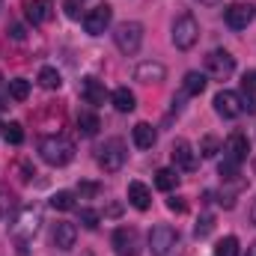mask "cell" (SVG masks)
<instances>
[{
	"mask_svg": "<svg viewBox=\"0 0 256 256\" xmlns=\"http://www.w3.org/2000/svg\"><path fill=\"white\" fill-rule=\"evenodd\" d=\"M78 218H80V224H84L86 230H96V226H98V220H102V214H98L96 208H80V214H78Z\"/></svg>",
	"mask_w": 256,
	"mask_h": 256,
	"instance_id": "f546056e",
	"label": "cell"
},
{
	"mask_svg": "<svg viewBox=\"0 0 256 256\" xmlns=\"http://www.w3.org/2000/svg\"><path fill=\"white\" fill-rule=\"evenodd\" d=\"M66 15H68V18H78V15H80V12H78V0H66Z\"/></svg>",
	"mask_w": 256,
	"mask_h": 256,
	"instance_id": "74e56055",
	"label": "cell"
},
{
	"mask_svg": "<svg viewBox=\"0 0 256 256\" xmlns=\"http://www.w3.org/2000/svg\"><path fill=\"white\" fill-rule=\"evenodd\" d=\"M3 134H6V140H9L12 146H21V143H24V128H21V122H9Z\"/></svg>",
	"mask_w": 256,
	"mask_h": 256,
	"instance_id": "f1b7e54d",
	"label": "cell"
},
{
	"mask_svg": "<svg viewBox=\"0 0 256 256\" xmlns=\"http://www.w3.org/2000/svg\"><path fill=\"white\" fill-rule=\"evenodd\" d=\"M39 155L51 167H66L74 158V146H72V140H66L63 134H51V137L39 140Z\"/></svg>",
	"mask_w": 256,
	"mask_h": 256,
	"instance_id": "6da1fadb",
	"label": "cell"
},
{
	"mask_svg": "<svg viewBox=\"0 0 256 256\" xmlns=\"http://www.w3.org/2000/svg\"><path fill=\"white\" fill-rule=\"evenodd\" d=\"M206 90V74L202 72H188L185 80H182V92L185 96H200Z\"/></svg>",
	"mask_w": 256,
	"mask_h": 256,
	"instance_id": "7402d4cb",
	"label": "cell"
},
{
	"mask_svg": "<svg viewBox=\"0 0 256 256\" xmlns=\"http://www.w3.org/2000/svg\"><path fill=\"white\" fill-rule=\"evenodd\" d=\"M254 173H256V158H254Z\"/></svg>",
	"mask_w": 256,
	"mask_h": 256,
	"instance_id": "b9f144b4",
	"label": "cell"
},
{
	"mask_svg": "<svg viewBox=\"0 0 256 256\" xmlns=\"http://www.w3.org/2000/svg\"><path fill=\"white\" fill-rule=\"evenodd\" d=\"M74 242H78V226L68 224V220H60V224L54 226V248H57V250H72Z\"/></svg>",
	"mask_w": 256,
	"mask_h": 256,
	"instance_id": "e0dca14e",
	"label": "cell"
},
{
	"mask_svg": "<svg viewBox=\"0 0 256 256\" xmlns=\"http://www.w3.org/2000/svg\"><path fill=\"white\" fill-rule=\"evenodd\" d=\"M214 110H218V116H224V120H236V116L244 114V110H242V98H238V92H232V90H220V92L214 96Z\"/></svg>",
	"mask_w": 256,
	"mask_h": 256,
	"instance_id": "8fae6325",
	"label": "cell"
},
{
	"mask_svg": "<svg viewBox=\"0 0 256 256\" xmlns=\"http://www.w3.org/2000/svg\"><path fill=\"white\" fill-rule=\"evenodd\" d=\"M18 170H21V176H18L21 182H30V176H36V170H33L27 161H21V164H18Z\"/></svg>",
	"mask_w": 256,
	"mask_h": 256,
	"instance_id": "e575fe53",
	"label": "cell"
},
{
	"mask_svg": "<svg viewBox=\"0 0 256 256\" xmlns=\"http://www.w3.org/2000/svg\"><path fill=\"white\" fill-rule=\"evenodd\" d=\"M9 96H12L15 102H24V98L30 96V80H24V78L9 80Z\"/></svg>",
	"mask_w": 256,
	"mask_h": 256,
	"instance_id": "484cf974",
	"label": "cell"
},
{
	"mask_svg": "<svg viewBox=\"0 0 256 256\" xmlns=\"http://www.w3.org/2000/svg\"><path fill=\"white\" fill-rule=\"evenodd\" d=\"M98 128H102V122H98L96 114H90V110H80V114H78V131H80L84 137H96Z\"/></svg>",
	"mask_w": 256,
	"mask_h": 256,
	"instance_id": "44dd1931",
	"label": "cell"
},
{
	"mask_svg": "<svg viewBox=\"0 0 256 256\" xmlns=\"http://www.w3.org/2000/svg\"><path fill=\"white\" fill-rule=\"evenodd\" d=\"M126 140L122 137H110V140H104L102 146H98V167L104 170V173H116V170H122V164H126Z\"/></svg>",
	"mask_w": 256,
	"mask_h": 256,
	"instance_id": "3957f363",
	"label": "cell"
},
{
	"mask_svg": "<svg viewBox=\"0 0 256 256\" xmlns=\"http://www.w3.org/2000/svg\"><path fill=\"white\" fill-rule=\"evenodd\" d=\"M248 152H250L248 137H244L242 131H236V134H230V140H226V146H224V161H232V164L242 167V161H248Z\"/></svg>",
	"mask_w": 256,
	"mask_h": 256,
	"instance_id": "7c38bea8",
	"label": "cell"
},
{
	"mask_svg": "<svg viewBox=\"0 0 256 256\" xmlns=\"http://www.w3.org/2000/svg\"><path fill=\"white\" fill-rule=\"evenodd\" d=\"M128 202L137 208V212H146L152 206V191L143 185V182H128Z\"/></svg>",
	"mask_w": 256,
	"mask_h": 256,
	"instance_id": "ac0fdd59",
	"label": "cell"
},
{
	"mask_svg": "<svg viewBox=\"0 0 256 256\" xmlns=\"http://www.w3.org/2000/svg\"><path fill=\"white\" fill-rule=\"evenodd\" d=\"M39 226H42V214H39V208H24V212H18V218H15V224L9 226V232L18 238L21 256L27 254V242L39 232Z\"/></svg>",
	"mask_w": 256,
	"mask_h": 256,
	"instance_id": "7a4b0ae2",
	"label": "cell"
},
{
	"mask_svg": "<svg viewBox=\"0 0 256 256\" xmlns=\"http://www.w3.org/2000/svg\"><path fill=\"white\" fill-rule=\"evenodd\" d=\"M110 102H114V108H116L120 114H131V110L137 108V98H134V92H131L128 86H120V90H114Z\"/></svg>",
	"mask_w": 256,
	"mask_h": 256,
	"instance_id": "ffe728a7",
	"label": "cell"
},
{
	"mask_svg": "<svg viewBox=\"0 0 256 256\" xmlns=\"http://www.w3.org/2000/svg\"><path fill=\"white\" fill-rule=\"evenodd\" d=\"M0 9H3V0H0Z\"/></svg>",
	"mask_w": 256,
	"mask_h": 256,
	"instance_id": "7bdbcfd3",
	"label": "cell"
},
{
	"mask_svg": "<svg viewBox=\"0 0 256 256\" xmlns=\"http://www.w3.org/2000/svg\"><path fill=\"white\" fill-rule=\"evenodd\" d=\"M248 256H256V242L250 244V248H248Z\"/></svg>",
	"mask_w": 256,
	"mask_h": 256,
	"instance_id": "ab89813d",
	"label": "cell"
},
{
	"mask_svg": "<svg viewBox=\"0 0 256 256\" xmlns=\"http://www.w3.org/2000/svg\"><path fill=\"white\" fill-rule=\"evenodd\" d=\"M39 84H42L45 90H60V86H63V78H60V72H57L54 66H42V68H39Z\"/></svg>",
	"mask_w": 256,
	"mask_h": 256,
	"instance_id": "603a6c76",
	"label": "cell"
},
{
	"mask_svg": "<svg viewBox=\"0 0 256 256\" xmlns=\"http://www.w3.org/2000/svg\"><path fill=\"white\" fill-rule=\"evenodd\" d=\"M170 155H173V164H176L179 170H188V173H191L194 167H196V158H194V146L188 143V140H185V137H179V140L173 143Z\"/></svg>",
	"mask_w": 256,
	"mask_h": 256,
	"instance_id": "5bb4252c",
	"label": "cell"
},
{
	"mask_svg": "<svg viewBox=\"0 0 256 256\" xmlns=\"http://www.w3.org/2000/svg\"><path fill=\"white\" fill-rule=\"evenodd\" d=\"M114 250L116 256H137L140 254V236L134 226H120L114 232Z\"/></svg>",
	"mask_w": 256,
	"mask_h": 256,
	"instance_id": "30bf717a",
	"label": "cell"
},
{
	"mask_svg": "<svg viewBox=\"0 0 256 256\" xmlns=\"http://www.w3.org/2000/svg\"><path fill=\"white\" fill-rule=\"evenodd\" d=\"M214 256H238V238L236 236H226L214 244Z\"/></svg>",
	"mask_w": 256,
	"mask_h": 256,
	"instance_id": "d4e9b609",
	"label": "cell"
},
{
	"mask_svg": "<svg viewBox=\"0 0 256 256\" xmlns=\"http://www.w3.org/2000/svg\"><path fill=\"white\" fill-rule=\"evenodd\" d=\"M173 45L179 48V51H191L194 45H196V39H200V24H196V18H194L191 12H182L176 21H173Z\"/></svg>",
	"mask_w": 256,
	"mask_h": 256,
	"instance_id": "277c9868",
	"label": "cell"
},
{
	"mask_svg": "<svg viewBox=\"0 0 256 256\" xmlns=\"http://www.w3.org/2000/svg\"><path fill=\"white\" fill-rule=\"evenodd\" d=\"M9 206H12V200H9V194L0 188V218H6L9 214Z\"/></svg>",
	"mask_w": 256,
	"mask_h": 256,
	"instance_id": "d590c367",
	"label": "cell"
},
{
	"mask_svg": "<svg viewBox=\"0 0 256 256\" xmlns=\"http://www.w3.org/2000/svg\"><path fill=\"white\" fill-rule=\"evenodd\" d=\"M250 220H254V226H256V200H254V206H250Z\"/></svg>",
	"mask_w": 256,
	"mask_h": 256,
	"instance_id": "f35d334b",
	"label": "cell"
},
{
	"mask_svg": "<svg viewBox=\"0 0 256 256\" xmlns=\"http://www.w3.org/2000/svg\"><path fill=\"white\" fill-rule=\"evenodd\" d=\"M212 230H214V218H212V214H202V218H200V224H196V230H194V232H196V238H206V236H208V232H212Z\"/></svg>",
	"mask_w": 256,
	"mask_h": 256,
	"instance_id": "4dcf8cb0",
	"label": "cell"
},
{
	"mask_svg": "<svg viewBox=\"0 0 256 256\" xmlns=\"http://www.w3.org/2000/svg\"><path fill=\"white\" fill-rule=\"evenodd\" d=\"M98 191H102V185H96V182H80L78 185V194L80 196H96Z\"/></svg>",
	"mask_w": 256,
	"mask_h": 256,
	"instance_id": "d6a6232c",
	"label": "cell"
},
{
	"mask_svg": "<svg viewBox=\"0 0 256 256\" xmlns=\"http://www.w3.org/2000/svg\"><path fill=\"white\" fill-rule=\"evenodd\" d=\"M179 185V176H176V170H170V167H161L158 173H155V188L158 191H173Z\"/></svg>",
	"mask_w": 256,
	"mask_h": 256,
	"instance_id": "cb8c5ba5",
	"label": "cell"
},
{
	"mask_svg": "<svg viewBox=\"0 0 256 256\" xmlns=\"http://www.w3.org/2000/svg\"><path fill=\"white\" fill-rule=\"evenodd\" d=\"M0 128H3V126H0Z\"/></svg>",
	"mask_w": 256,
	"mask_h": 256,
	"instance_id": "ee69618b",
	"label": "cell"
},
{
	"mask_svg": "<svg viewBox=\"0 0 256 256\" xmlns=\"http://www.w3.org/2000/svg\"><path fill=\"white\" fill-rule=\"evenodd\" d=\"M176 242H179V232L173 226H167V224H158L149 232V250H152V256H167L176 248Z\"/></svg>",
	"mask_w": 256,
	"mask_h": 256,
	"instance_id": "8992f818",
	"label": "cell"
},
{
	"mask_svg": "<svg viewBox=\"0 0 256 256\" xmlns=\"http://www.w3.org/2000/svg\"><path fill=\"white\" fill-rule=\"evenodd\" d=\"M134 78H137L140 84H161V80L167 78V68L161 63H155V60H146V63H140L134 68Z\"/></svg>",
	"mask_w": 256,
	"mask_h": 256,
	"instance_id": "2e32d148",
	"label": "cell"
},
{
	"mask_svg": "<svg viewBox=\"0 0 256 256\" xmlns=\"http://www.w3.org/2000/svg\"><path fill=\"white\" fill-rule=\"evenodd\" d=\"M24 12H27V21L33 27H39V24H48L54 18V3L51 0H27Z\"/></svg>",
	"mask_w": 256,
	"mask_h": 256,
	"instance_id": "4fadbf2b",
	"label": "cell"
},
{
	"mask_svg": "<svg viewBox=\"0 0 256 256\" xmlns=\"http://www.w3.org/2000/svg\"><path fill=\"white\" fill-rule=\"evenodd\" d=\"M242 110H248V114H256V92H250V90H242Z\"/></svg>",
	"mask_w": 256,
	"mask_h": 256,
	"instance_id": "1f68e13d",
	"label": "cell"
},
{
	"mask_svg": "<svg viewBox=\"0 0 256 256\" xmlns=\"http://www.w3.org/2000/svg\"><path fill=\"white\" fill-rule=\"evenodd\" d=\"M131 137H134V146H137V149H152L155 140H158L155 128L149 126V122H137V126L131 128Z\"/></svg>",
	"mask_w": 256,
	"mask_h": 256,
	"instance_id": "d6986e66",
	"label": "cell"
},
{
	"mask_svg": "<svg viewBox=\"0 0 256 256\" xmlns=\"http://www.w3.org/2000/svg\"><path fill=\"white\" fill-rule=\"evenodd\" d=\"M110 21H114V9H110L108 3H98V6H92V9L84 15V30H86L90 36H102V33L110 27Z\"/></svg>",
	"mask_w": 256,
	"mask_h": 256,
	"instance_id": "52a82bcc",
	"label": "cell"
},
{
	"mask_svg": "<svg viewBox=\"0 0 256 256\" xmlns=\"http://www.w3.org/2000/svg\"><path fill=\"white\" fill-rule=\"evenodd\" d=\"M254 18H256V6H250V3H232V6L224 9V21H226L230 30H244Z\"/></svg>",
	"mask_w": 256,
	"mask_h": 256,
	"instance_id": "9c48e42d",
	"label": "cell"
},
{
	"mask_svg": "<svg viewBox=\"0 0 256 256\" xmlns=\"http://www.w3.org/2000/svg\"><path fill=\"white\" fill-rule=\"evenodd\" d=\"M80 96H84L86 104H104L108 90H104V84H102L98 78H84V80H80Z\"/></svg>",
	"mask_w": 256,
	"mask_h": 256,
	"instance_id": "9a60e30c",
	"label": "cell"
},
{
	"mask_svg": "<svg viewBox=\"0 0 256 256\" xmlns=\"http://www.w3.org/2000/svg\"><path fill=\"white\" fill-rule=\"evenodd\" d=\"M206 72H208L212 78L224 80V78H230V74L236 72V57H232L230 51L218 48V51H212V54L206 57Z\"/></svg>",
	"mask_w": 256,
	"mask_h": 256,
	"instance_id": "ba28073f",
	"label": "cell"
},
{
	"mask_svg": "<svg viewBox=\"0 0 256 256\" xmlns=\"http://www.w3.org/2000/svg\"><path fill=\"white\" fill-rule=\"evenodd\" d=\"M9 36H12V39H15V42H21V39H24V36H27V33H24V27H21V24H18V21H12V24H9Z\"/></svg>",
	"mask_w": 256,
	"mask_h": 256,
	"instance_id": "836d02e7",
	"label": "cell"
},
{
	"mask_svg": "<svg viewBox=\"0 0 256 256\" xmlns=\"http://www.w3.org/2000/svg\"><path fill=\"white\" fill-rule=\"evenodd\" d=\"M51 206L60 208V212H72V208H74V194L72 191H57L54 196H51Z\"/></svg>",
	"mask_w": 256,
	"mask_h": 256,
	"instance_id": "4316f807",
	"label": "cell"
},
{
	"mask_svg": "<svg viewBox=\"0 0 256 256\" xmlns=\"http://www.w3.org/2000/svg\"><path fill=\"white\" fill-rule=\"evenodd\" d=\"M200 3H218V0H200Z\"/></svg>",
	"mask_w": 256,
	"mask_h": 256,
	"instance_id": "60d3db41",
	"label": "cell"
},
{
	"mask_svg": "<svg viewBox=\"0 0 256 256\" xmlns=\"http://www.w3.org/2000/svg\"><path fill=\"white\" fill-rule=\"evenodd\" d=\"M218 149H220V143H218V137H212V134H206V137L200 140V155H202V158H214V155H218Z\"/></svg>",
	"mask_w": 256,
	"mask_h": 256,
	"instance_id": "83f0119b",
	"label": "cell"
},
{
	"mask_svg": "<svg viewBox=\"0 0 256 256\" xmlns=\"http://www.w3.org/2000/svg\"><path fill=\"white\" fill-rule=\"evenodd\" d=\"M114 42H116V48H120L126 57L137 54L140 45H143V24H137V21H122V24H116Z\"/></svg>",
	"mask_w": 256,
	"mask_h": 256,
	"instance_id": "5b68a950",
	"label": "cell"
},
{
	"mask_svg": "<svg viewBox=\"0 0 256 256\" xmlns=\"http://www.w3.org/2000/svg\"><path fill=\"white\" fill-rule=\"evenodd\" d=\"M167 206H170V212H185V208H188V202H185L182 196H173V200H167Z\"/></svg>",
	"mask_w": 256,
	"mask_h": 256,
	"instance_id": "8d00e7d4",
	"label": "cell"
}]
</instances>
